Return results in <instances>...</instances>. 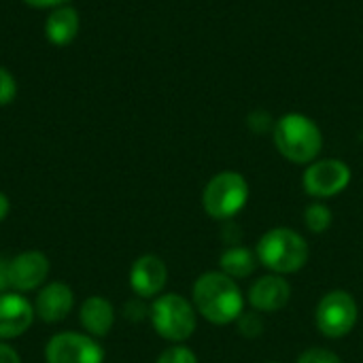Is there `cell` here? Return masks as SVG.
Returning <instances> with one entry per match:
<instances>
[{
	"label": "cell",
	"instance_id": "1",
	"mask_svg": "<svg viewBox=\"0 0 363 363\" xmlns=\"http://www.w3.org/2000/svg\"><path fill=\"white\" fill-rule=\"evenodd\" d=\"M194 308L213 325L234 323L245 313V296L238 283L223 272H204L196 279Z\"/></svg>",
	"mask_w": 363,
	"mask_h": 363
},
{
	"label": "cell",
	"instance_id": "27",
	"mask_svg": "<svg viewBox=\"0 0 363 363\" xmlns=\"http://www.w3.org/2000/svg\"><path fill=\"white\" fill-rule=\"evenodd\" d=\"M270 363H274V362H270Z\"/></svg>",
	"mask_w": 363,
	"mask_h": 363
},
{
	"label": "cell",
	"instance_id": "22",
	"mask_svg": "<svg viewBox=\"0 0 363 363\" xmlns=\"http://www.w3.org/2000/svg\"><path fill=\"white\" fill-rule=\"evenodd\" d=\"M247 123H249V128H251L255 134H264V132H268V130H274V121H272V117H270L268 111H253V113L249 115Z\"/></svg>",
	"mask_w": 363,
	"mask_h": 363
},
{
	"label": "cell",
	"instance_id": "19",
	"mask_svg": "<svg viewBox=\"0 0 363 363\" xmlns=\"http://www.w3.org/2000/svg\"><path fill=\"white\" fill-rule=\"evenodd\" d=\"M155 363H198V357L191 349L177 345V347L166 349Z\"/></svg>",
	"mask_w": 363,
	"mask_h": 363
},
{
	"label": "cell",
	"instance_id": "15",
	"mask_svg": "<svg viewBox=\"0 0 363 363\" xmlns=\"http://www.w3.org/2000/svg\"><path fill=\"white\" fill-rule=\"evenodd\" d=\"M81 30V17L79 11L70 4L51 9V13L45 19V36L55 47L70 45Z\"/></svg>",
	"mask_w": 363,
	"mask_h": 363
},
{
	"label": "cell",
	"instance_id": "8",
	"mask_svg": "<svg viewBox=\"0 0 363 363\" xmlns=\"http://www.w3.org/2000/svg\"><path fill=\"white\" fill-rule=\"evenodd\" d=\"M302 183L313 198H334L349 187L351 168L340 160H319L306 168Z\"/></svg>",
	"mask_w": 363,
	"mask_h": 363
},
{
	"label": "cell",
	"instance_id": "7",
	"mask_svg": "<svg viewBox=\"0 0 363 363\" xmlns=\"http://www.w3.org/2000/svg\"><path fill=\"white\" fill-rule=\"evenodd\" d=\"M45 363H104V349L89 334L60 332L45 345Z\"/></svg>",
	"mask_w": 363,
	"mask_h": 363
},
{
	"label": "cell",
	"instance_id": "4",
	"mask_svg": "<svg viewBox=\"0 0 363 363\" xmlns=\"http://www.w3.org/2000/svg\"><path fill=\"white\" fill-rule=\"evenodd\" d=\"M149 317L157 336L174 345L191 338L198 325L194 304L179 294H162L153 298Z\"/></svg>",
	"mask_w": 363,
	"mask_h": 363
},
{
	"label": "cell",
	"instance_id": "26",
	"mask_svg": "<svg viewBox=\"0 0 363 363\" xmlns=\"http://www.w3.org/2000/svg\"><path fill=\"white\" fill-rule=\"evenodd\" d=\"M9 211H11V202H9L6 194L0 191V223L9 217Z\"/></svg>",
	"mask_w": 363,
	"mask_h": 363
},
{
	"label": "cell",
	"instance_id": "11",
	"mask_svg": "<svg viewBox=\"0 0 363 363\" xmlns=\"http://www.w3.org/2000/svg\"><path fill=\"white\" fill-rule=\"evenodd\" d=\"M166 281H168V268L164 259L157 255L151 253L140 255L130 268V287L143 300L162 296Z\"/></svg>",
	"mask_w": 363,
	"mask_h": 363
},
{
	"label": "cell",
	"instance_id": "21",
	"mask_svg": "<svg viewBox=\"0 0 363 363\" xmlns=\"http://www.w3.org/2000/svg\"><path fill=\"white\" fill-rule=\"evenodd\" d=\"M298 363H342V359L330 351V349H306L300 357H298Z\"/></svg>",
	"mask_w": 363,
	"mask_h": 363
},
{
	"label": "cell",
	"instance_id": "25",
	"mask_svg": "<svg viewBox=\"0 0 363 363\" xmlns=\"http://www.w3.org/2000/svg\"><path fill=\"white\" fill-rule=\"evenodd\" d=\"M9 287H11V283H9V259L0 257V294H6Z\"/></svg>",
	"mask_w": 363,
	"mask_h": 363
},
{
	"label": "cell",
	"instance_id": "9",
	"mask_svg": "<svg viewBox=\"0 0 363 363\" xmlns=\"http://www.w3.org/2000/svg\"><path fill=\"white\" fill-rule=\"evenodd\" d=\"M51 264L43 251H23L9 259V283L17 294H28L45 285Z\"/></svg>",
	"mask_w": 363,
	"mask_h": 363
},
{
	"label": "cell",
	"instance_id": "16",
	"mask_svg": "<svg viewBox=\"0 0 363 363\" xmlns=\"http://www.w3.org/2000/svg\"><path fill=\"white\" fill-rule=\"evenodd\" d=\"M257 264H259L257 255L253 251L245 249V247H228L219 257L221 272L232 277L234 281L251 277L255 272Z\"/></svg>",
	"mask_w": 363,
	"mask_h": 363
},
{
	"label": "cell",
	"instance_id": "20",
	"mask_svg": "<svg viewBox=\"0 0 363 363\" xmlns=\"http://www.w3.org/2000/svg\"><path fill=\"white\" fill-rule=\"evenodd\" d=\"M15 96H17V81L11 74V70L0 66V106L11 104Z\"/></svg>",
	"mask_w": 363,
	"mask_h": 363
},
{
	"label": "cell",
	"instance_id": "5",
	"mask_svg": "<svg viewBox=\"0 0 363 363\" xmlns=\"http://www.w3.org/2000/svg\"><path fill=\"white\" fill-rule=\"evenodd\" d=\"M249 200V183L240 172L225 170L215 174L204 191H202V206L208 217L217 221H230L236 217Z\"/></svg>",
	"mask_w": 363,
	"mask_h": 363
},
{
	"label": "cell",
	"instance_id": "6",
	"mask_svg": "<svg viewBox=\"0 0 363 363\" xmlns=\"http://www.w3.org/2000/svg\"><path fill=\"white\" fill-rule=\"evenodd\" d=\"M357 317H359V308L355 298L342 289L325 294L315 313L319 332L325 338H334V340L349 336L357 323Z\"/></svg>",
	"mask_w": 363,
	"mask_h": 363
},
{
	"label": "cell",
	"instance_id": "2",
	"mask_svg": "<svg viewBox=\"0 0 363 363\" xmlns=\"http://www.w3.org/2000/svg\"><path fill=\"white\" fill-rule=\"evenodd\" d=\"M272 136L279 153L294 164H311L323 147V134L319 125L302 113L283 115L274 123Z\"/></svg>",
	"mask_w": 363,
	"mask_h": 363
},
{
	"label": "cell",
	"instance_id": "3",
	"mask_svg": "<svg viewBox=\"0 0 363 363\" xmlns=\"http://www.w3.org/2000/svg\"><path fill=\"white\" fill-rule=\"evenodd\" d=\"M255 255L259 264L266 266L272 274L285 277L306 266L311 249L302 234L289 228H272L259 238Z\"/></svg>",
	"mask_w": 363,
	"mask_h": 363
},
{
	"label": "cell",
	"instance_id": "24",
	"mask_svg": "<svg viewBox=\"0 0 363 363\" xmlns=\"http://www.w3.org/2000/svg\"><path fill=\"white\" fill-rule=\"evenodd\" d=\"M21 2H26L32 9H57V6L68 4L70 0H21Z\"/></svg>",
	"mask_w": 363,
	"mask_h": 363
},
{
	"label": "cell",
	"instance_id": "18",
	"mask_svg": "<svg viewBox=\"0 0 363 363\" xmlns=\"http://www.w3.org/2000/svg\"><path fill=\"white\" fill-rule=\"evenodd\" d=\"M236 323H238V332H240L245 338H257V336H262V332H264V321H262V317H259L257 311H253V313H242V315L236 319Z\"/></svg>",
	"mask_w": 363,
	"mask_h": 363
},
{
	"label": "cell",
	"instance_id": "13",
	"mask_svg": "<svg viewBox=\"0 0 363 363\" xmlns=\"http://www.w3.org/2000/svg\"><path fill=\"white\" fill-rule=\"evenodd\" d=\"M291 285L281 274H266L249 289V302L257 313H279L289 304Z\"/></svg>",
	"mask_w": 363,
	"mask_h": 363
},
{
	"label": "cell",
	"instance_id": "10",
	"mask_svg": "<svg viewBox=\"0 0 363 363\" xmlns=\"http://www.w3.org/2000/svg\"><path fill=\"white\" fill-rule=\"evenodd\" d=\"M36 313L32 302L17 294V291H6L0 294V340H13L23 336L32 321H34Z\"/></svg>",
	"mask_w": 363,
	"mask_h": 363
},
{
	"label": "cell",
	"instance_id": "12",
	"mask_svg": "<svg viewBox=\"0 0 363 363\" xmlns=\"http://www.w3.org/2000/svg\"><path fill=\"white\" fill-rule=\"evenodd\" d=\"M74 308V291L60 281L47 283L38 289L34 300V313L45 323L64 321Z\"/></svg>",
	"mask_w": 363,
	"mask_h": 363
},
{
	"label": "cell",
	"instance_id": "14",
	"mask_svg": "<svg viewBox=\"0 0 363 363\" xmlns=\"http://www.w3.org/2000/svg\"><path fill=\"white\" fill-rule=\"evenodd\" d=\"M79 323L91 338H104L115 325V308L102 296H89L79 308Z\"/></svg>",
	"mask_w": 363,
	"mask_h": 363
},
{
	"label": "cell",
	"instance_id": "23",
	"mask_svg": "<svg viewBox=\"0 0 363 363\" xmlns=\"http://www.w3.org/2000/svg\"><path fill=\"white\" fill-rule=\"evenodd\" d=\"M0 363H21L19 353L2 340H0Z\"/></svg>",
	"mask_w": 363,
	"mask_h": 363
},
{
	"label": "cell",
	"instance_id": "17",
	"mask_svg": "<svg viewBox=\"0 0 363 363\" xmlns=\"http://www.w3.org/2000/svg\"><path fill=\"white\" fill-rule=\"evenodd\" d=\"M332 221H334L332 211H330L325 204H321V202L311 204V206H306V211H304V223H306V228H308L311 232H315V234H323L325 230H330Z\"/></svg>",
	"mask_w": 363,
	"mask_h": 363
}]
</instances>
